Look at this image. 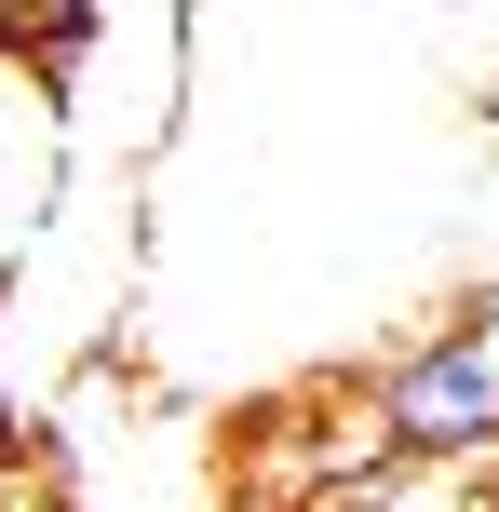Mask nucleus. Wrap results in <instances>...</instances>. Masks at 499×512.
Returning <instances> with one entry per match:
<instances>
[{
  "label": "nucleus",
  "instance_id": "4",
  "mask_svg": "<svg viewBox=\"0 0 499 512\" xmlns=\"http://www.w3.org/2000/svg\"><path fill=\"white\" fill-rule=\"evenodd\" d=\"M338 512H365V499H338Z\"/></svg>",
  "mask_w": 499,
  "mask_h": 512
},
{
  "label": "nucleus",
  "instance_id": "5",
  "mask_svg": "<svg viewBox=\"0 0 499 512\" xmlns=\"http://www.w3.org/2000/svg\"><path fill=\"white\" fill-rule=\"evenodd\" d=\"M0 445H14V432H0Z\"/></svg>",
  "mask_w": 499,
  "mask_h": 512
},
{
  "label": "nucleus",
  "instance_id": "6",
  "mask_svg": "<svg viewBox=\"0 0 499 512\" xmlns=\"http://www.w3.org/2000/svg\"><path fill=\"white\" fill-rule=\"evenodd\" d=\"M486 512H499V499H486Z\"/></svg>",
  "mask_w": 499,
  "mask_h": 512
},
{
  "label": "nucleus",
  "instance_id": "3",
  "mask_svg": "<svg viewBox=\"0 0 499 512\" xmlns=\"http://www.w3.org/2000/svg\"><path fill=\"white\" fill-rule=\"evenodd\" d=\"M14 41H27V0H0V54H14Z\"/></svg>",
  "mask_w": 499,
  "mask_h": 512
},
{
  "label": "nucleus",
  "instance_id": "1",
  "mask_svg": "<svg viewBox=\"0 0 499 512\" xmlns=\"http://www.w3.org/2000/svg\"><path fill=\"white\" fill-rule=\"evenodd\" d=\"M365 405H378V432H392L405 459H473V472H499V283L459 297L405 364H378Z\"/></svg>",
  "mask_w": 499,
  "mask_h": 512
},
{
  "label": "nucleus",
  "instance_id": "2",
  "mask_svg": "<svg viewBox=\"0 0 499 512\" xmlns=\"http://www.w3.org/2000/svg\"><path fill=\"white\" fill-rule=\"evenodd\" d=\"M0 512H27V472H14V445H0Z\"/></svg>",
  "mask_w": 499,
  "mask_h": 512
}]
</instances>
